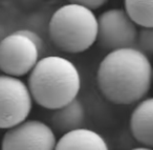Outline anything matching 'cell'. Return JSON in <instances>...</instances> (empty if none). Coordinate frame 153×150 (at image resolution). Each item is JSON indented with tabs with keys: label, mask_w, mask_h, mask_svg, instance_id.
Segmentation results:
<instances>
[{
	"label": "cell",
	"mask_w": 153,
	"mask_h": 150,
	"mask_svg": "<svg viewBox=\"0 0 153 150\" xmlns=\"http://www.w3.org/2000/svg\"><path fill=\"white\" fill-rule=\"evenodd\" d=\"M44 39L28 30L20 28L0 43V72L21 78L30 75L45 49Z\"/></svg>",
	"instance_id": "4"
},
{
	"label": "cell",
	"mask_w": 153,
	"mask_h": 150,
	"mask_svg": "<svg viewBox=\"0 0 153 150\" xmlns=\"http://www.w3.org/2000/svg\"><path fill=\"white\" fill-rule=\"evenodd\" d=\"M21 20L17 19L16 11L11 7L4 5L0 11V43L10 34L19 30Z\"/></svg>",
	"instance_id": "13"
},
{
	"label": "cell",
	"mask_w": 153,
	"mask_h": 150,
	"mask_svg": "<svg viewBox=\"0 0 153 150\" xmlns=\"http://www.w3.org/2000/svg\"><path fill=\"white\" fill-rule=\"evenodd\" d=\"M124 10L140 28H153V0H124Z\"/></svg>",
	"instance_id": "11"
},
{
	"label": "cell",
	"mask_w": 153,
	"mask_h": 150,
	"mask_svg": "<svg viewBox=\"0 0 153 150\" xmlns=\"http://www.w3.org/2000/svg\"><path fill=\"white\" fill-rule=\"evenodd\" d=\"M51 15L53 13H49L44 10L34 12L21 20L20 28L32 31L41 36L43 39H45V37L48 38L49 22H51Z\"/></svg>",
	"instance_id": "12"
},
{
	"label": "cell",
	"mask_w": 153,
	"mask_h": 150,
	"mask_svg": "<svg viewBox=\"0 0 153 150\" xmlns=\"http://www.w3.org/2000/svg\"><path fill=\"white\" fill-rule=\"evenodd\" d=\"M81 85V75L76 64L56 55L43 56L27 78L34 102L51 111L76 100Z\"/></svg>",
	"instance_id": "2"
},
{
	"label": "cell",
	"mask_w": 153,
	"mask_h": 150,
	"mask_svg": "<svg viewBox=\"0 0 153 150\" xmlns=\"http://www.w3.org/2000/svg\"><path fill=\"white\" fill-rule=\"evenodd\" d=\"M57 141V134L49 124L28 119L5 131L1 150H55Z\"/></svg>",
	"instance_id": "7"
},
{
	"label": "cell",
	"mask_w": 153,
	"mask_h": 150,
	"mask_svg": "<svg viewBox=\"0 0 153 150\" xmlns=\"http://www.w3.org/2000/svg\"><path fill=\"white\" fill-rule=\"evenodd\" d=\"M33 103L27 83L20 78L0 75V129L9 130L28 120Z\"/></svg>",
	"instance_id": "5"
},
{
	"label": "cell",
	"mask_w": 153,
	"mask_h": 150,
	"mask_svg": "<svg viewBox=\"0 0 153 150\" xmlns=\"http://www.w3.org/2000/svg\"><path fill=\"white\" fill-rule=\"evenodd\" d=\"M130 150H151V149L148 147H144V146H138V147H134Z\"/></svg>",
	"instance_id": "17"
},
{
	"label": "cell",
	"mask_w": 153,
	"mask_h": 150,
	"mask_svg": "<svg viewBox=\"0 0 153 150\" xmlns=\"http://www.w3.org/2000/svg\"><path fill=\"white\" fill-rule=\"evenodd\" d=\"M67 1L68 3L82 5V7H85L87 9L91 10V11L100 9L108 2V0H67Z\"/></svg>",
	"instance_id": "15"
},
{
	"label": "cell",
	"mask_w": 153,
	"mask_h": 150,
	"mask_svg": "<svg viewBox=\"0 0 153 150\" xmlns=\"http://www.w3.org/2000/svg\"><path fill=\"white\" fill-rule=\"evenodd\" d=\"M55 150H109V146L102 134L84 127L62 134Z\"/></svg>",
	"instance_id": "10"
},
{
	"label": "cell",
	"mask_w": 153,
	"mask_h": 150,
	"mask_svg": "<svg viewBox=\"0 0 153 150\" xmlns=\"http://www.w3.org/2000/svg\"><path fill=\"white\" fill-rule=\"evenodd\" d=\"M129 127L140 146L153 149V97L145 98L136 104L130 116Z\"/></svg>",
	"instance_id": "8"
},
{
	"label": "cell",
	"mask_w": 153,
	"mask_h": 150,
	"mask_svg": "<svg viewBox=\"0 0 153 150\" xmlns=\"http://www.w3.org/2000/svg\"><path fill=\"white\" fill-rule=\"evenodd\" d=\"M102 96L115 105H132L145 99L153 84V65L137 47L109 51L97 70Z\"/></svg>",
	"instance_id": "1"
},
{
	"label": "cell",
	"mask_w": 153,
	"mask_h": 150,
	"mask_svg": "<svg viewBox=\"0 0 153 150\" xmlns=\"http://www.w3.org/2000/svg\"><path fill=\"white\" fill-rule=\"evenodd\" d=\"M137 25L124 9H110L98 17V40L101 49L109 51L136 47Z\"/></svg>",
	"instance_id": "6"
},
{
	"label": "cell",
	"mask_w": 153,
	"mask_h": 150,
	"mask_svg": "<svg viewBox=\"0 0 153 150\" xmlns=\"http://www.w3.org/2000/svg\"><path fill=\"white\" fill-rule=\"evenodd\" d=\"M21 4L25 5V7H32V5H36L37 3H39L41 0H19Z\"/></svg>",
	"instance_id": "16"
},
{
	"label": "cell",
	"mask_w": 153,
	"mask_h": 150,
	"mask_svg": "<svg viewBox=\"0 0 153 150\" xmlns=\"http://www.w3.org/2000/svg\"><path fill=\"white\" fill-rule=\"evenodd\" d=\"M151 150H153V149H151Z\"/></svg>",
	"instance_id": "18"
},
{
	"label": "cell",
	"mask_w": 153,
	"mask_h": 150,
	"mask_svg": "<svg viewBox=\"0 0 153 150\" xmlns=\"http://www.w3.org/2000/svg\"><path fill=\"white\" fill-rule=\"evenodd\" d=\"M48 39L63 53H84L98 40V16L79 4L61 5L53 12Z\"/></svg>",
	"instance_id": "3"
},
{
	"label": "cell",
	"mask_w": 153,
	"mask_h": 150,
	"mask_svg": "<svg viewBox=\"0 0 153 150\" xmlns=\"http://www.w3.org/2000/svg\"><path fill=\"white\" fill-rule=\"evenodd\" d=\"M136 47L148 57L153 56V28H140L138 32Z\"/></svg>",
	"instance_id": "14"
},
{
	"label": "cell",
	"mask_w": 153,
	"mask_h": 150,
	"mask_svg": "<svg viewBox=\"0 0 153 150\" xmlns=\"http://www.w3.org/2000/svg\"><path fill=\"white\" fill-rule=\"evenodd\" d=\"M86 122V110L83 102L76 98L61 108L53 110L49 118V126L60 134H65L76 129L84 128Z\"/></svg>",
	"instance_id": "9"
}]
</instances>
